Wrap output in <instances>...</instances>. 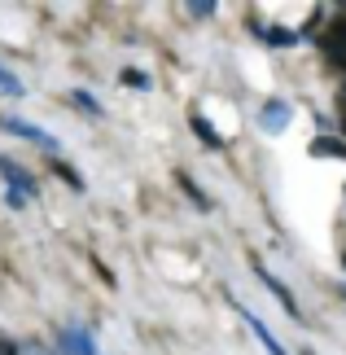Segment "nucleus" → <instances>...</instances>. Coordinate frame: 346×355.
<instances>
[{"instance_id": "9", "label": "nucleus", "mask_w": 346, "mask_h": 355, "mask_svg": "<svg viewBox=\"0 0 346 355\" xmlns=\"http://www.w3.org/2000/svg\"><path fill=\"white\" fill-rule=\"evenodd\" d=\"M189 128H193V136H198V141H202L206 149H224V136H219V132L211 128V119L193 114V123H189Z\"/></svg>"}, {"instance_id": "10", "label": "nucleus", "mask_w": 346, "mask_h": 355, "mask_svg": "<svg viewBox=\"0 0 346 355\" xmlns=\"http://www.w3.org/2000/svg\"><path fill=\"white\" fill-rule=\"evenodd\" d=\"M175 180H180V189H184V193H189V202H193V207H198V211H211V198H206V193H202V189H198V184L189 180L184 171H180Z\"/></svg>"}, {"instance_id": "20", "label": "nucleus", "mask_w": 346, "mask_h": 355, "mask_svg": "<svg viewBox=\"0 0 346 355\" xmlns=\"http://www.w3.org/2000/svg\"><path fill=\"white\" fill-rule=\"evenodd\" d=\"M302 355H315V351H302Z\"/></svg>"}, {"instance_id": "3", "label": "nucleus", "mask_w": 346, "mask_h": 355, "mask_svg": "<svg viewBox=\"0 0 346 355\" xmlns=\"http://www.w3.org/2000/svg\"><path fill=\"white\" fill-rule=\"evenodd\" d=\"M320 49H325V58H329V62L346 66V13H338V22L320 35Z\"/></svg>"}, {"instance_id": "16", "label": "nucleus", "mask_w": 346, "mask_h": 355, "mask_svg": "<svg viewBox=\"0 0 346 355\" xmlns=\"http://www.w3.org/2000/svg\"><path fill=\"white\" fill-rule=\"evenodd\" d=\"M123 84H128V88H149V75H145V71H132V66H128V71H123Z\"/></svg>"}, {"instance_id": "5", "label": "nucleus", "mask_w": 346, "mask_h": 355, "mask_svg": "<svg viewBox=\"0 0 346 355\" xmlns=\"http://www.w3.org/2000/svg\"><path fill=\"white\" fill-rule=\"evenodd\" d=\"M232 307H237L241 316H245V324H250V329H254V338H259V343H263V351H268V355H289V351L281 347V338H276V334H272L268 324H263V320H259V316H254V311L245 307V303H232Z\"/></svg>"}, {"instance_id": "12", "label": "nucleus", "mask_w": 346, "mask_h": 355, "mask_svg": "<svg viewBox=\"0 0 346 355\" xmlns=\"http://www.w3.org/2000/svg\"><path fill=\"white\" fill-rule=\"evenodd\" d=\"M184 9H189V18H198V22H202V18H215V9H219V5H215V0H189Z\"/></svg>"}, {"instance_id": "11", "label": "nucleus", "mask_w": 346, "mask_h": 355, "mask_svg": "<svg viewBox=\"0 0 346 355\" xmlns=\"http://www.w3.org/2000/svg\"><path fill=\"white\" fill-rule=\"evenodd\" d=\"M263 40H268V44H281V49H285V44H294L298 35H294V31H285V26H263Z\"/></svg>"}, {"instance_id": "13", "label": "nucleus", "mask_w": 346, "mask_h": 355, "mask_svg": "<svg viewBox=\"0 0 346 355\" xmlns=\"http://www.w3.org/2000/svg\"><path fill=\"white\" fill-rule=\"evenodd\" d=\"M71 101L79 105V110H88V114H96V119L105 114V110H101V101H96V97H88V92H71Z\"/></svg>"}, {"instance_id": "1", "label": "nucleus", "mask_w": 346, "mask_h": 355, "mask_svg": "<svg viewBox=\"0 0 346 355\" xmlns=\"http://www.w3.org/2000/svg\"><path fill=\"white\" fill-rule=\"evenodd\" d=\"M289 119H294V105L285 97H272V101H263V110H259V128L268 136H276V132L289 128Z\"/></svg>"}, {"instance_id": "4", "label": "nucleus", "mask_w": 346, "mask_h": 355, "mask_svg": "<svg viewBox=\"0 0 346 355\" xmlns=\"http://www.w3.org/2000/svg\"><path fill=\"white\" fill-rule=\"evenodd\" d=\"M0 175H5V184L13 189V193H22L26 202H31V198L40 193V189H35V175H26V171H22L13 158H0Z\"/></svg>"}, {"instance_id": "8", "label": "nucleus", "mask_w": 346, "mask_h": 355, "mask_svg": "<svg viewBox=\"0 0 346 355\" xmlns=\"http://www.w3.org/2000/svg\"><path fill=\"white\" fill-rule=\"evenodd\" d=\"M311 158H338V162H346V136H315V141H311Z\"/></svg>"}, {"instance_id": "18", "label": "nucleus", "mask_w": 346, "mask_h": 355, "mask_svg": "<svg viewBox=\"0 0 346 355\" xmlns=\"http://www.w3.org/2000/svg\"><path fill=\"white\" fill-rule=\"evenodd\" d=\"M22 347L18 343H13V338H0V355H18Z\"/></svg>"}, {"instance_id": "17", "label": "nucleus", "mask_w": 346, "mask_h": 355, "mask_svg": "<svg viewBox=\"0 0 346 355\" xmlns=\"http://www.w3.org/2000/svg\"><path fill=\"white\" fill-rule=\"evenodd\" d=\"M18 355H53V351H49L44 343H22V351H18Z\"/></svg>"}, {"instance_id": "7", "label": "nucleus", "mask_w": 346, "mask_h": 355, "mask_svg": "<svg viewBox=\"0 0 346 355\" xmlns=\"http://www.w3.org/2000/svg\"><path fill=\"white\" fill-rule=\"evenodd\" d=\"M58 351H62V355H96L92 338H88L84 329H62V343H58Z\"/></svg>"}, {"instance_id": "6", "label": "nucleus", "mask_w": 346, "mask_h": 355, "mask_svg": "<svg viewBox=\"0 0 346 355\" xmlns=\"http://www.w3.org/2000/svg\"><path fill=\"white\" fill-rule=\"evenodd\" d=\"M0 128H5V132H13V136H22V141H35V145H44V149H58V141H53L49 132H40L35 123H26V119H5Z\"/></svg>"}, {"instance_id": "19", "label": "nucleus", "mask_w": 346, "mask_h": 355, "mask_svg": "<svg viewBox=\"0 0 346 355\" xmlns=\"http://www.w3.org/2000/svg\"><path fill=\"white\" fill-rule=\"evenodd\" d=\"M338 119H342V128H346V92L338 97Z\"/></svg>"}, {"instance_id": "15", "label": "nucleus", "mask_w": 346, "mask_h": 355, "mask_svg": "<svg viewBox=\"0 0 346 355\" xmlns=\"http://www.w3.org/2000/svg\"><path fill=\"white\" fill-rule=\"evenodd\" d=\"M53 171H58V175H62V180H66V184H71V189H79V193H84V180H79V171H71V167H66V162H62V158H58V162H53Z\"/></svg>"}, {"instance_id": "2", "label": "nucleus", "mask_w": 346, "mask_h": 355, "mask_svg": "<svg viewBox=\"0 0 346 355\" xmlns=\"http://www.w3.org/2000/svg\"><path fill=\"white\" fill-rule=\"evenodd\" d=\"M254 277H259V281H263V285H268V290L276 294V303H281V307L289 311V316H294V320H302V307H298V298H294V290H289V285H285L281 277H272V272L263 268L259 259H254Z\"/></svg>"}, {"instance_id": "14", "label": "nucleus", "mask_w": 346, "mask_h": 355, "mask_svg": "<svg viewBox=\"0 0 346 355\" xmlns=\"http://www.w3.org/2000/svg\"><path fill=\"white\" fill-rule=\"evenodd\" d=\"M0 92H9V97H22V79L9 75L5 66H0Z\"/></svg>"}, {"instance_id": "21", "label": "nucleus", "mask_w": 346, "mask_h": 355, "mask_svg": "<svg viewBox=\"0 0 346 355\" xmlns=\"http://www.w3.org/2000/svg\"><path fill=\"white\" fill-rule=\"evenodd\" d=\"M342 303H346V290H342Z\"/></svg>"}]
</instances>
